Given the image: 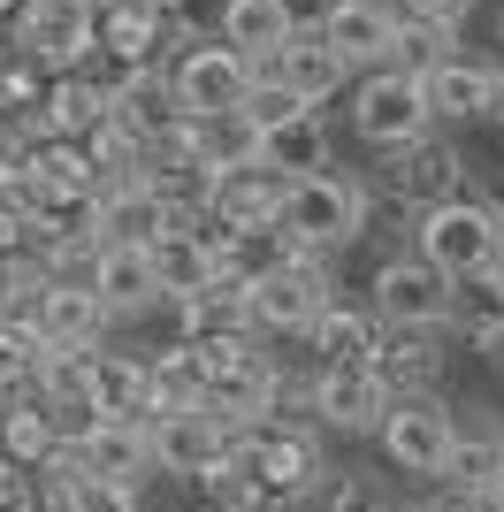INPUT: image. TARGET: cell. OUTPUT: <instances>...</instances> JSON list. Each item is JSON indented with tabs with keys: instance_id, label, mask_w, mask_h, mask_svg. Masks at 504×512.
<instances>
[{
	"instance_id": "cell-1",
	"label": "cell",
	"mask_w": 504,
	"mask_h": 512,
	"mask_svg": "<svg viewBox=\"0 0 504 512\" xmlns=\"http://www.w3.org/2000/svg\"><path fill=\"white\" fill-rule=\"evenodd\" d=\"M420 253L443 283H466V276H489V268H504V222L482 207V199H443V207L420 214V230H413Z\"/></svg>"
},
{
	"instance_id": "cell-2",
	"label": "cell",
	"mask_w": 504,
	"mask_h": 512,
	"mask_svg": "<svg viewBox=\"0 0 504 512\" xmlns=\"http://www.w3.org/2000/svg\"><path fill=\"white\" fill-rule=\"evenodd\" d=\"M275 230L291 237V253L321 260L336 253V245H352L359 230H367V184H352V176H306V184H291L283 192V214H275Z\"/></svg>"
},
{
	"instance_id": "cell-3",
	"label": "cell",
	"mask_w": 504,
	"mask_h": 512,
	"mask_svg": "<svg viewBox=\"0 0 504 512\" xmlns=\"http://www.w3.org/2000/svg\"><path fill=\"white\" fill-rule=\"evenodd\" d=\"M230 459L245 467L252 490L268 497H291V505H306V490L321 482V444L306 421H260V428H237L230 436Z\"/></svg>"
},
{
	"instance_id": "cell-4",
	"label": "cell",
	"mask_w": 504,
	"mask_h": 512,
	"mask_svg": "<svg viewBox=\"0 0 504 512\" xmlns=\"http://www.w3.org/2000/svg\"><path fill=\"white\" fill-rule=\"evenodd\" d=\"M100 0H23L16 8V54L46 69V77H77L92 54H100Z\"/></svg>"
},
{
	"instance_id": "cell-5",
	"label": "cell",
	"mask_w": 504,
	"mask_h": 512,
	"mask_svg": "<svg viewBox=\"0 0 504 512\" xmlns=\"http://www.w3.org/2000/svg\"><path fill=\"white\" fill-rule=\"evenodd\" d=\"M161 77H168V100L184 107V115H237L260 69H252L237 46H222V39H184Z\"/></svg>"
},
{
	"instance_id": "cell-6",
	"label": "cell",
	"mask_w": 504,
	"mask_h": 512,
	"mask_svg": "<svg viewBox=\"0 0 504 512\" xmlns=\"http://www.w3.org/2000/svg\"><path fill=\"white\" fill-rule=\"evenodd\" d=\"M352 130L367 138V146H382V153L420 146V138L436 130V115H428V85H420L413 69H375V77H359Z\"/></svg>"
},
{
	"instance_id": "cell-7",
	"label": "cell",
	"mask_w": 504,
	"mask_h": 512,
	"mask_svg": "<svg viewBox=\"0 0 504 512\" xmlns=\"http://www.w3.org/2000/svg\"><path fill=\"white\" fill-rule=\"evenodd\" d=\"M336 306V283H329V260H283L275 276H260L245 291V314H252V329H275V337H306L321 314Z\"/></svg>"
},
{
	"instance_id": "cell-8",
	"label": "cell",
	"mask_w": 504,
	"mask_h": 512,
	"mask_svg": "<svg viewBox=\"0 0 504 512\" xmlns=\"http://www.w3.org/2000/svg\"><path fill=\"white\" fill-rule=\"evenodd\" d=\"M367 314L382 329H451V283L428 260H382L367 283Z\"/></svg>"
},
{
	"instance_id": "cell-9",
	"label": "cell",
	"mask_w": 504,
	"mask_h": 512,
	"mask_svg": "<svg viewBox=\"0 0 504 512\" xmlns=\"http://www.w3.org/2000/svg\"><path fill=\"white\" fill-rule=\"evenodd\" d=\"M382 451H390V467L398 474H420V482H436L443 459H451V413H443L436 390H420V398H390L382 413Z\"/></svg>"
},
{
	"instance_id": "cell-10",
	"label": "cell",
	"mask_w": 504,
	"mask_h": 512,
	"mask_svg": "<svg viewBox=\"0 0 504 512\" xmlns=\"http://www.w3.org/2000/svg\"><path fill=\"white\" fill-rule=\"evenodd\" d=\"M306 406L321 413V428H344V436H375L382 413H390V390H382L375 360H367V367H314V383H306Z\"/></svg>"
},
{
	"instance_id": "cell-11",
	"label": "cell",
	"mask_w": 504,
	"mask_h": 512,
	"mask_svg": "<svg viewBox=\"0 0 504 512\" xmlns=\"http://www.w3.org/2000/svg\"><path fill=\"white\" fill-rule=\"evenodd\" d=\"M321 46H329L344 69L375 77V69H390V54H398V16H390L382 0H336L329 23H321Z\"/></svg>"
},
{
	"instance_id": "cell-12",
	"label": "cell",
	"mask_w": 504,
	"mask_h": 512,
	"mask_svg": "<svg viewBox=\"0 0 504 512\" xmlns=\"http://www.w3.org/2000/svg\"><path fill=\"white\" fill-rule=\"evenodd\" d=\"M31 329H39L46 352H100V337H107V306L92 299V283L54 276V283L39 291V306H31Z\"/></svg>"
},
{
	"instance_id": "cell-13",
	"label": "cell",
	"mask_w": 504,
	"mask_h": 512,
	"mask_svg": "<svg viewBox=\"0 0 504 512\" xmlns=\"http://www.w3.org/2000/svg\"><path fill=\"white\" fill-rule=\"evenodd\" d=\"M146 260H153V291H161L168 306L199 299V291L222 276V260H214V230L199 237V222H176V230H161V237L146 245Z\"/></svg>"
},
{
	"instance_id": "cell-14",
	"label": "cell",
	"mask_w": 504,
	"mask_h": 512,
	"mask_svg": "<svg viewBox=\"0 0 504 512\" xmlns=\"http://www.w3.org/2000/svg\"><path fill=\"white\" fill-rule=\"evenodd\" d=\"M283 192H291V176L260 169V161L222 169V176H214V199H207V222H214V230H275Z\"/></svg>"
},
{
	"instance_id": "cell-15",
	"label": "cell",
	"mask_w": 504,
	"mask_h": 512,
	"mask_svg": "<svg viewBox=\"0 0 504 512\" xmlns=\"http://www.w3.org/2000/svg\"><path fill=\"white\" fill-rule=\"evenodd\" d=\"M146 444H153V467L161 474L199 482V474L230 451V428L214 421V413H161V421H146Z\"/></svg>"
},
{
	"instance_id": "cell-16",
	"label": "cell",
	"mask_w": 504,
	"mask_h": 512,
	"mask_svg": "<svg viewBox=\"0 0 504 512\" xmlns=\"http://www.w3.org/2000/svg\"><path fill=\"white\" fill-rule=\"evenodd\" d=\"M436 482L466 497H489L504 482V428L489 413H451V459H443Z\"/></svg>"
},
{
	"instance_id": "cell-17",
	"label": "cell",
	"mask_w": 504,
	"mask_h": 512,
	"mask_svg": "<svg viewBox=\"0 0 504 512\" xmlns=\"http://www.w3.org/2000/svg\"><path fill=\"white\" fill-rule=\"evenodd\" d=\"M84 283H92V299L107 306V321H130V314H146V306H161L146 245H100V253L84 260Z\"/></svg>"
},
{
	"instance_id": "cell-18",
	"label": "cell",
	"mask_w": 504,
	"mask_h": 512,
	"mask_svg": "<svg viewBox=\"0 0 504 512\" xmlns=\"http://www.w3.org/2000/svg\"><path fill=\"white\" fill-rule=\"evenodd\" d=\"M77 467L84 474H100V482H123V490H138L153 467V444H146V421H92L77 436Z\"/></svg>"
},
{
	"instance_id": "cell-19",
	"label": "cell",
	"mask_w": 504,
	"mask_h": 512,
	"mask_svg": "<svg viewBox=\"0 0 504 512\" xmlns=\"http://www.w3.org/2000/svg\"><path fill=\"white\" fill-rule=\"evenodd\" d=\"M390 192H398L413 214L443 207V199H459V153H451V146L436 138V130H428L420 146L390 153Z\"/></svg>"
},
{
	"instance_id": "cell-20",
	"label": "cell",
	"mask_w": 504,
	"mask_h": 512,
	"mask_svg": "<svg viewBox=\"0 0 504 512\" xmlns=\"http://www.w3.org/2000/svg\"><path fill=\"white\" fill-rule=\"evenodd\" d=\"M100 54L123 69H153L161 62V46L176 39V23H168V8H123V0H100Z\"/></svg>"
},
{
	"instance_id": "cell-21",
	"label": "cell",
	"mask_w": 504,
	"mask_h": 512,
	"mask_svg": "<svg viewBox=\"0 0 504 512\" xmlns=\"http://www.w3.org/2000/svg\"><path fill=\"white\" fill-rule=\"evenodd\" d=\"M268 77H275V85H291L298 100L321 115V107L344 92V77H352V69H344L329 46H321V31H291V39H283V54L268 62Z\"/></svg>"
},
{
	"instance_id": "cell-22",
	"label": "cell",
	"mask_w": 504,
	"mask_h": 512,
	"mask_svg": "<svg viewBox=\"0 0 504 512\" xmlns=\"http://www.w3.org/2000/svg\"><path fill=\"white\" fill-rule=\"evenodd\" d=\"M375 375L390 398H420V390H436L443 375V352H436V329H390L375 344Z\"/></svg>"
},
{
	"instance_id": "cell-23",
	"label": "cell",
	"mask_w": 504,
	"mask_h": 512,
	"mask_svg": "<svg viewBox=\"0 0 504 512\" xmlns=\"http://www.w3.org/2000/svg\"><path fill=\"white\" fill-rule=\"evenodd\" d=\"M161 230H176V214L146 192V176H138V184H107V192H100V245H153Z\"/></svg>"
},
{
	"instance_id": "cell-24",
	"label": "cell",
	"mask_w": 504,
	"mask_h": 512,
	"mask_svg": "<svg viewBox=\"0 0 504 512\" xmlns=\"http://www.w3.org/2000/svg\"><path fill=\"white\" fill-rule=\"evenodd\" d=\"M291 39V23H283V0H222V46H237L252 69H268Z\"/></svg>"
},
{
	"instance_id": "cell-25",
	"label": "cell",
	"mask_w": 504,
	"mask_h": 512,
	"mask_svg": "<svg viewBox=\"0 0 504 512\" xmlns=\"http://www.w3.org/2000/svg\"><path fill=\"white\" fill-rule=\"evenodd\" d=\"M176 329L184 337L176 344H214V337H252V314H245V291H237L230 276H214L199 299L176 306Z\"/></svg>"
},
{
	"instance_id": "cell-26",
	"label": "cell",
	"mask_w": 504,
	"mask_h": 512,
	"mask_svg": "<svg viewBox=\"0 0 504 512\" xmlns=\"http://www.w3.org/2000/svg\"><path fill=\"white\" fill-rule=\"evenodd\" d=\"M260 169L291 176V184H306V176H329L336 161H329V130H321V115H298V123L268 130V138H260Z\"/></svg>"
},
{
	"instance_id": "cell-27",
	"label": "cell",
	"mask_w": 504,
	"mask_h": 512,
	"mask_svg": "<svg viewBox=\"0 0 504 512\" xmlns=\"http://www.w3.org/2000/svg\"><path fill=\"white\" fill-rule=\"evenodd\" d=\"M92 406L100 421H146V360L138 352H92Z\"/></svg>"
},
{
	"instance_id": "cell-28",
	"label": "cell",
	"mask_w": 504,
	"mask_h": 512,
	"mask_svg": "<svg viewBox=\"0 0 504 512\" xmlns=\"http://www.w3.org/2000/svg\"><path fill=\"white\" fill-rule=\"evenodd\" d=\"M54 451H62V428H54V413H46L39 398H31V390L0 406V459H16V467H31V474H39L46 459H54Z\"/></svg>"
},
{
	"instance_id": "cell-29",
	"label": "cell",
	"mask_w": 504,
	"mask_h": 512,
	"mask_svg": "<svg viewBox=\"0 0 504 512\" xmlns=\"http://www.w3.org/2000/svg\"><path fill=\"white\" fill-rule=\"evenodd\" d=\"M428 115H443V123H474V115H489V69L482 62H436L428 77Z\"/></svg>"
},
{
	"instance_id": "cell-30",
	"label": "cell",
	"mask_w": 504,
	"mask_h": 512,
	"mask_svg": "<svg viewBox=\"0 0 504 512\" xmlns=\"http://www.w3.org/2000/svg\"><path fill=\"white\" fill-rule=\"evenodd\" d=\"M306 337H314L321 367H367V360H375V344H382V321L375 314H352V306H329Z\"/></svg>"
},
{
	"instance_id": "cell-31",
	"label": "cell",
	"mask_w": 504,
	"mask_h": 512,
	"mask_svg": "<svg viewBox=\"0 0 504 512\" xmlns=\"http://www.w3.org/2000/svg\"><path fill=\"white\" fill-rule=\"evenodd\" d=\"M161 413H207L199 406V360L184 344H168V352L146 360V421H161Z\"/></svg>"
},
{
	"instance_id": "cell-32",
	"label": "cell",
	"mask_w": 504,
	"mask_h": 512,
	"mask_svg": "<svg viewBox=\"0 0 504 512\" xmlns=\"http://www.w3.org/2000/svg\"><path fill=\"white\" fill-rule=\"evenodd\" d=\"M46 92H54V77H46V69L31 62V54H16V46H8V54H0V115H16V123H23V138L39 130Z\"/></svg>"
},
{
	"instance_id": "cell-33",
	"label": "cell",
	"mask_w": 504,
	"mask_h": 512,
	"mask_svg": "<svg viewBox=\"0 0 504 512\" xmlns=\"http://www.w3.org/2000/svg\"><path fill=\"white\" fill-rule=\"evenodd\" d=\"M39 360H46L39 329H31V321H8V314H0V406L31 390V375H39Z\"/></svg>"
},
{
	"instance_id": "cell-34",
	"label": "cell",
	"mask_w": 504,
	"mask_h": 512,
	"mask_svg": "<svg viewBox=\"0 0 504 512\" xmlns=\"http://www.w3.org/2000/svg\"><path fill=\"white\" fill-rule=\"evenodd\" d=\"M298 115H314V107L298 100L291 85H275L268 69H260V77H252V92H245V123L260 130V138H268V130H283V123H298Z\"/></svg>"
},
{
	"instance_id": "cell-35",
	"label": "cell",
	"mask_w": 504,
	"mask_h": 512,
	"mask_svg": "<svg viewBox=\"0 0 504 512\" xmlns=\"http://www.w3.org/2000/svg\"><path fill=\"white\" fill-rule=\"evenodd\" d=\"M306 512H382L375 497H367V482L344 467H321V482L306 490Z\"/></svg>"
},
{
	"instance_id": "cell-36",
	"label": "cell",
	"mask_w": 504,
	"mask_h": 512,
	"mask_svg": "<svg viewBox=\"0 0 504 512\" xmlns=\"http://www.w3.org/2000/svg\"><path fill=\"white\" fill-rule=\"evenodd\" d=\"M382 8H390L398 23H443V31H459L474 0H382Z\"/></svg>"
},
{
	"instance_id": "cell-37",
	"label": "cell",
	"mask_w": 504,
	"mask_h": 512,
	"mask_svg": "<svg viewBox=\"0 0 504 512\" xmlns=\"http://www.w3.org/2000/svg\"><path fill=\"white\" fill-rule=\"evenodd\" d=\"M0 512H39V474L0 459Z\"/></svg>"
},
{
	"instance_id": "cell-38",
	"label": "cell",
	"mask_w": 504,
	"mask_h": 512,
	"mask_svg": "<svg viewBox=\"0 0 504 512\" xmlns=\"http://www.w3.org/2000/svg\"><path fill=\"white\" fill-rule=\"evenodd\" d=\"M77 512H138V490H123V482H100V474H92V490L77 497Z\"/></svg>"
},
{
	"instance_id": "cell-39",
	"label": "cell",
	"mask_w": 504,
	"mask_h": 512,
	"mask_svg": "<svg viewBox=\"0 0 504 512\" xmlns=\"http://www.w3.org/2000/svg\"><path fill=\"white\" fill-rule=\"evenodd\" d=\"M329 8H336V0H283V23H291V31H321Z\"/></svg>"
},
{
	"instance_id": "cell-40",
	"label": "cell",
	"mask_w": 504,
	"mask_h": 512,
	"mask_svg": "<svg viewBox=\"0 0 504 512\" xmlns=\"http://www.w3.org/2000/svg\"><path fill=\"white\" fill-rule=\"evenodd\" d=\"M23 245H31V222H23V207H0V260L23 253Z\"/></svg>"
},
{
	"instance_id": "cell-41",
	"label": "cell",
	"mask_w": 504,
	"mask_h": 512,
	"mask_svg": "<svg viewBox=\"0 0 504 512\" xmlns=\"http://www.w3.org/2000/svg\"><path fill=\"white\" fill-rule=\"evenodd\" d=\"M413 512H489V497H466V490H443V482H436V497L413 505Z\"/></svg>"
},
{
	"instance_id": "cell-42",
	"label": "cell",
	"mask_w": 504,
	"mask_h": 512,
	"mask_svg": "<svg viewBox=\"0 0 504 512\" xmlns=\"http://www.w3.org/2000/svg\"><path fill=\"white\" fill-rule=\"evenodd\" d=\"M489 123H504V69H489Z\"/></svg>"
},
{
	"instance_id": "cell-43",
	"label": "cell",
	"mask_w": 504,
	"mask_h": 512,
	"mask_svg": "<svg viewBox=\"0 0 504 512\" xmlns=\"http://www.w3.org/2000/svg\"><path fill=\"white\" fill-rule=\"evenodd\" d=\"M16 8H23V0H0V31H8V16H16Z\"/></svg>"
},
{
	"instance_id": "cell-44",
	"label": "cell",
	"mask_w": 504,
	"mask_h": 512,
	"mask_svg": "<svg viewBox=\"0 0 504 512\" xmlns=\"http://www.w3.org/2000/svg\"><path fill=\"white\" fill-rule=\"evenodd\" d=\"M489 512H504V482H497V490H489Z\"/></svg>"
},
{
	"instance_id": "cell-45",
	"label": "cell",
	"mask_w": 504,
	"mask_h": 512,
	"mask_svg": "<svg viewBox=\"0 0 504 512\" xmlns=\"http://www.w3.org/2000/svg\"><path fill=\"white\" fill-rule=\"evenodd\" d=\"M497 46H504V16H497Z\"/></svg>"
},
{
	"instance_id": "cell-46",
	"label": "cell",
	"mask_w": 504,
	"mask_h": 512,
	"mask_svg": "<svg viewBox=\"0 0 504 512\" xmlns=\"http://www.w3.org/2000/svg\"><path fill=\"white\" fill-rule=\"evenodd\" d=\"M0 54H8V31H0Z\"/></svg>"
}]
</instances>
